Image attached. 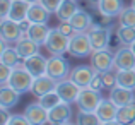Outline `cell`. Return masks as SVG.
<instances>
[{"label":"cell","mask_w":135,"mask_h":125,"mask_svg":"<svg viewBox=\"0 0 135 125\" xmlns=\"http://www.w3.org/2000/svg\"><path fill=\"white\" fill-rule=\"evenodd\" d=\"M31 3L26 2V0H14L12 2V7H10V12H9V17L17 22L27 19V10H29Z\"/></svg>","instance_id":"cell-25"},{"label":"cell","mask_w":135,"mask_h":125,"mask_svg":"<svg viewBox=\"0 0 135 125\" xmlns=\"http://www.w3.org/2000/svg\"><path fill=\"white\" fill-rule=\"evenodd\" d=\"M58 29L62 31L63 34H67V36H72L74 33H77L75 29H74V26L69 22V21H63V22H60V26H58Z\"/></svg>","instance_id":"cell-39"},{"label":"cell","mask_w":135,"mask_h":125,"mask_svg":"<svg viewBox=\"0 0 135 125\" xmlns=\"http://www.w3.org/2000/svg\"><path fill=\"white\" fill-rule=\"evenodd\" d=\"M132 7H133V9H135V0H132Z\"/></svg>","instance_id":"cell-44"},{"label":"cell","mask_w":135,"mask_h":125,"mask_svg":"<svg viewBox=\"0 0 135 125\" xmlns=\"http://www.w3.org/2000/svg\"><path fill=\"white\" fill-rule=\"evenodd\" d=\"M111 26H99V24H92V27L87 31L89 40L92 45V50H104L109 48V40H111Z\"/></svg>","instance_id":"cell-5"},{"label":"cell","mask_w":135,"mask_h":125,"mask_svg":"<svg viewBox=\"0 0 135 125\" xmlns=\"http://www.w3.org/2000/svg\"><path fill=\"white\" fill-rule=\"evenodd\" d=\"M109 98L116 103L118 106H125L135 101V89H128L123 86H115L109 91Z\"/></svg>","instance_id":"cell-17"},{"label":"cell","mask_w":135,"mask_h":125,"mask_svg":"<svg viewBox=\"0 0 135 125\" xmlns=\"http://www.w3.org/2000/svg\"><path fill=\"white\" fill-rule=\"evenodd\" d=\"M75 122L80 125H96V123H101V118L98 117L96 112H82V110H79Z\"/></svg>","instance_id":"cell-31"},{"label":"cell","mask_w":135,"mask_h":125,"mask_svg":"<svg viewBox=\"0 0 135 125\" xmlns=\"http://www.w3.org/2000/svg\"><path fill=\"white\" fill-rule=\"evenodd\" d=\"M9 108H0V123H3V125H7L9 123V118H10V115H9V112H7Z\"/></svg>","instance_id":"cell-40"},{"label":"cell","mask_w":135,"mask_h":125,"mask_svg":"<svg viewBox=\"0 0 135 125\" xmlns=\"http://www.w3.org/2000/svg\"><path fill=\"white\" fill-rule=\"evenodd\" d=\"M50 29H51V27H48L46 22H33L29 26V29L26 31V34L33 41H36L38 45H45L46 38H48V34H50Z\"/></svg>","instance_id":"cell-22"},{"label":"cell","mask_w":135,"mask_h":125,"mask_svg":"<svg viewBox=\"0 0 135 125\" xmlns=\"http://www.w3.org/2000/svg\"><path fill=\"white\" fill-rule=\"evenodd\" d=\"M130 48H132V50H133V53H135V43H133V45H130Z\"/></svg>","instance_id":"cell-43"},{"label":"cell","mask_w":135,"mask_h":125,"mask_svg":"<svg viewBox=\"0 0 135 125\" xmlns=\"http://www.w3.org/2000/svg\"><path fill=\"white\" fill-rule=\"evenodd\" d=\"M70 118H72V108H70V103H65V101L58 103L55 108H51L48 112V122L53 125L70 123Z\"/></svg>","instance_id":"cell-13"},{"label":"cell","mask_w":135,"mask_h":125,"mask_svg":"<svg viewBox=\"0 0 135 125\" xmlns=\"http://www.w3.org/2000/svg\"><path fill=\"white\" fill-rule=\"evenodd\" d=\"M96 70L92 65H77L72 69V72H70V81H74L79 87H89L92 77L96 76Z\"/></svg>","instance_id":"cell-10"},{"label":"cell","mask_w":135,"mask_h":125,"mask_svg":"<svg viewBox=\"0 0 135 125\" xmlns=\"http://www.w3.org/2000/svg\"><path fill=\"white\" fill-rule=\"evenodd\" d=\"M69 22L74 26V29H75V31H82V33H87V31H89L91 27H92L94 21H92V16H91L89 12H86V10L79 9V10H77V14L69 21Z\"/></svg>","instance_id":"cell-21"},{"label":"cell","mask_w":135,"mask_h":125,"mask_svg":"<svg viewBox=\"0 0 135 125\" xmlns=\"http://www.w3.org/2000/svg\"><path fill=\"white\" fill-rule=\"evenodd\" d=\"M80 89L74 81L70 79H63V81H58V84H56V92L60 94V98H62V101L65 103H75L77 98H79L80 94Z\"/></svg>","instance_id":"cell-11"},{"label":"cell","mask_w":135,"mask_h":125,"mask_svg":"<svg viewBox=\"0 0 135 125\" xmlns=\"http://www.w3.org/2000/svg\"><path fill=\"white\" fill-rule=\"evenodd\" d=\"M24 115L27 117L31 125H43V123H50L48 122V110L38 103H29V105L24 108Z\"/></svg>","instance_id":"cell-12"},{"label":"cell","mask_w":135,"mask_h":125,"mask_svg":"<svg viewBox=\"0 0 135 125\" xmlns=\"http://www.w3.org/2000/svg\"><path fill=\"white\" fill-rule=\"evenodd\" d=\"M21 60H24V58H21V55L17 53L16 46H9V48H5L3 52H0V62L10 65L12 69H16V67L19 65Z\"/></svg>","instance_id":"cell-29"},{"label":"cell","mask_w":135,"mask_h":125,"mask_svg":"<svg viewBox=\"0 0 135 125\" xmlns=\"http://www.w3.org/2000/svg\"><path fill=\"white\" fill-rule=\"evenodd\" d=\"M74 67L69 63V60L63 55H51L48 58V69H46V74L51 76L53 79L56 81H63L69 79L70 72H72Z\"/></svg>","instance_id":"cell-3"},{"label":"cell","mask_w":135,"mask_h":125,"mask_svg":"<svg viewBox=\"0 0 135 125\" xmlns=\"http://www.w3.org/2000/svg\"><path fill=\"white\" fill-rule=\"evenodd\" d=\"M135 122V101L130 105L120 106L116 113V123H133Z\"/></svg>","instance_id":"cell-28"},{"label":"cell","mask_w":135,"mask_h":125,"mask_svg":"<svg viewBox=\"0 0 135 125\" xmlns=\"http://www.w3.org/2000/svg\"><path fill=\"white\" fill-rule=\"evenodd\" d=\"M89 87L96 89V91H103V89H104V84H103V79H101V74H99V72L96 74L94 77H92V81H91Z\"/></svg>","instance_id":"cell-38"},{"label":"cell","mask_w":135,"mask_h":125,"mask_svg":"<svg viewBox=\"0 0 135 125\" xmlns=\"http://www.w3.org/2000/svg\"><path fill=\"white\" fill-rule=\"evenodd\" d=\"M26 2H29V3H34V2H40V0H26Z\"/></svg>","instance_id":"cell-42"},{"label":"cell","mask_w":135,"mask_h":125,"mask_svg":"<svg viewBox=\"0 0 135 125\" xmlns=\"http://www.w3.org/2000/svg\"><path fill=\"white\" fill-rule=\"evenodd\" d=\"M16 50H17V53L21 55V58H29V57H33V55H36V53H40V46L41 45H38L36 41H33L27 34H24L22 38H21L19 41L16 43Z\"/></svg>","instance_id":"cell-18"},{"label":"cell","mask_w":135,"mask_h":125,"mask_svg":"<svg viewBox=\"0 0 135 125\" xmlns=\"http://www.w3.org/2000/svg\"><path fill=\"white\" fill-rule=\"evenodd\" d=\"M120 24L122 26H135V9L132 5L130 7H123V10L118 16Z\"/></svg>","instance_id":"cell-32"},{"label":"cell","mask_w":135,"mask_h":125,"mask_svg":"<svg viewBox=\"0 0 135 125\" xmlns=\"http://www.w3.org/2000/svg\"><path fill=\"white\" fill-rule=\"evenodd\" d=\"M27 123H29V120H27V117L22 113V115H10L7 125H27Z\"/></svg>","instance_id":"cell-35"},{"label":"cell","mask_w":135,"mask_h":125,"mask_svg":"<svg viewBox=\"0 0 135 125\" xmlns=\"http://www.w3.org/2000/svg\"><path fill=\"white\" fill-rule=\"evenodd\" d=\"M33 82H34V76L26 67H22V69H14L12 70V76H10V79H9L7 84H10L14 89H17L21 94H24V92L31 91Z\"/></svg>","instance_id":"cell-6"},{"label":"cell","mask_w":135,"mask_h":125,"mask_svg":"<svg viewBox=\"0 0 135 125\" xmlns=\"http://www.w3.org/2000/svg\"><path fill=\"white\" fill-rule=\"evenodd\" d=\"M94 52L89 40V34L77 31L70 36V46H69V53L74 58H87L91 57V53Z\"/></svg>","instance_id":"cell-1"},{"label":"cell","mask_w":135,"mask_h":125,"mask_svg":"<svg viewBox=\"0 0 135 125\" xmlns=\"http://www.w3.org/2000/svg\"><path fill=\"white\" fill-rule=\"evenodd\" d=\"M116 38H118L120 45H133L135 43V26H122L120 24L116 29Z\"/></svg>","instance_id":"cell-27"},{"label":"cell","mask_w":135,"mask_h":125,"mask_svg":"<svg viewBox=\"0 0 135 125\" xmlns=\"http://www.w3.org/2000/svg\"><path fill=\"white\" fill-rule=\"evenodd\" d=\"M79 3H77V0H63L62 3H60L58 10L55 12L56 19L60 21V22H63V21H70L74 16L77 14V10H79Z\"/></svg>","instance_id":"cell-24"},{"label":"cell","mask_w":135,"mask_h":125,"mask_svg":"<svg viewBox=\"0 0 135 125\" xmlns=\"http://www.w3.org/2000/svg\"><path fill=\"white\" fill-rule=\"evenodd\" d=\"M40 103L50 112V110L55 108L58 103H62V98H60V94L56 92V89H53V91H50V92H46V94L41 96V98H40Z\"/></svg>","instance_id":"cell-30"},{"label":"cell","mask_w":135,"mask_h":125,"mask_svg":"<svg viewBox=\"0 0 135 125\" xmlns=\"http://www.w3.org/2000/svg\"><path fill=\"white\" fill-rule=\"evenodd\" d=\"M120 106L111 98H103L99 106L96 108V113L101 118V123H116V113Z\"/></svg>","instance_id":"cell-9"},{"label":"cell","mask_w":135,"mask_h":125,"mask_svg":"<svg viewBox=\"0 0 135 125\" xmlns=\"http://www.w3.org/2000/svg\"><path fill=\"white\" fill-rule=\"evenodd\" d=\"M133 125H135V122H133Z\"/></svg>","instance_id":"cell-46"},{"label":"cell","mask_w":135,"mask_h":125,"mask_svg":"<svg viewBox=\"0 0 135 125\" xmlns=\"http://www.w3.org/2000/svg\"><path fill=\"white\" fill-rule=\"evenodd\" d=\"M91 65L94 67L96 72H106V70L113 69L115 67V53L111 52L109 48L104 50H94L91 53Z\"/></svg>","instance_id":"cell-7"},{"label":"cell","mask_w":135,"mask_h":125,"mask_svg":"<svg viewBox=\"0 0 135 125\" xmlns=\"http://www.w3.org/2000/svg\"><path fill=\"white\" fill-rule=\"evenodd\" d=\"M101 79L103 84H104V89H108V91H111L115 86H118V82H116V67L106 70V72H101Z\"/></svg>","instance_id":"cell-33"},{"label":"cell","mask_w":135,"mask_h":125,"mask_svg":"<svg viewBox=\"0 0 135 125\" xmlns=\"http://www.w3.org/2000/svg\"><path fill=\"white\" fill-rule=\"evenodd\" d=\"M91 2H94V3H98V2H99V0H91Z\"/></svg>","instance_id":"cell-45"},{"label":"cell","mask_w":135,"mask_h":125,"mask_svg":"<svg viewBox=\"0 0 135 125\" xmlns=\"http://www.w3.org/2000/svg\"><path fill=\"white\" fill-rule=\"evenodd\" d=\"M50 16H51V12H50L41 2L31 3L29 10H27V19H29L31 22H46L48 24Z\"/></svg>","instance_id":"cell-23"},{"label":"cell","mask_w":135,"mask_h":125,"mask_svg":"<svg viewBox=\"0 0 135 125\" xmlns=\"http://www.w3.org/2000/svg\"><path fill=\"white\" fill-rule=\"evenodd\" d=\"M26 69L33 74L34 77H40L46 74V69H48V58L43 57L41 53H36V55L26 58Z\"/></svg>","instance_id":"cell-20"},{"label":"cell","mask_w":135,"mask_h":125,"mask_svg":"<svg viewBox=\"0 0 135 125\" xmlns=\"http://www.w3.org/2000/svg\"><path fill=\"white\" fill-rule=\"evenodd\" d=\"M43 46L48 50V53H51V55H63V53L69 52L70 36L63 34L58 27H51Z\"/></svg>","instance_id":"cell-2"},{"label":"cell","mask_w":135,"mask_h":125,"mask_svg":"<svg viewBox=\"0 0 135 125\" xmlns=\"http://www.w3.org/2000/svg\"><path fill=\"white\" fill-rule=\"evenodd\" d=\"M21 92L14 89L10 84H0V106L3 108H12L19 103Z\"/></svg>","instance_id":"cell-19"},{"label":"cell","mask_w":135,"mask_h":125,"mask_svg":"<svg viewBox=\"0 0 135 125\" xmlns=\"http://www.w3.org/2000/svg\"><path fill=\"white\" fill-rule=\"evenodd\" d=\"M12 2L14 0H0V19H2V17H9Z\"/></svg>","instance_id":"cell-36"},{"label":"cell","mask_w":135,"mask_h":125,"mask_svg":"<svg viewBox=\"0 0 135 125\" xmlns=\"http://www.w3.org/2000/svg\"><path fill=\"white\" fill-rule=\"evenodd\" d=\"M56 84H58V81L53 79V77L48 76V74H45V76L34 77V82H33V87H31V92H33V94L40 99L43 94L53 91V89H56Z\"/></svg>","instance_id":"cell-15"},{"label":"cell","mask_w":135,"mask_h":125,"mask_svg":"<svg viewBox=\"0 0 135 125\" xmlns=\"http://www.w3.org/2000/svg\"><path fill=\"white\" fill-rule=\"evenodd\" d=\"M12 67L7 65V63H2L0 62V84H7L10 79V76H12Z\"/></svg>","instance_id":"cell-34"},{"label":"cell","mask_w":135,"mask_h":125,"mask_svg":"<svg viewBox=\"0 0 135 125\" xmlns=\"http://www.w3.org/2000/svg\"><path fill=\"white\" fill-rule=\"evenodd\" d=\"M101 99H103L101 91H96V89H92V87H82L75 105H77V108L82 110V112H96V108H98L99 103H101Z\"/></svg>","instance_id":"cell-4"},{"label":"cell","mask_w":135,"mask_h":125,"mask_svg":"<svg viewBox=\"0 0 135 125\" xmlns=\"http://www.w3.org/2000/svg\"><path fill=\"white\" fill-rule=\"evenodd\" d=\"M41 3H43V5L46 7V9L50 10V12H56V10H58V7H60V3L63 2V0H40Z\"/></svg>","instance_id":"cell-37"},{"label":"cell","mask_w":135,"mask_h":125,"mask_svg":"<svg viewBox=\"0 0 135 125\" xmlns=\"http://www.w3.org/2000/svg\"><path fill=\"white\" fill-rule=\"evenodd\" d=\"M116 82L123 87L135 89V69H116Z\"/></svg>","instance_id":"cell-26"},{"label":"cell","mask_w":135,"mask_h":125,"mask_svg":"<svg viewBox=\"0 0 135 125\" xmlns=\"http://www.w3.org/2000/svg\"><path fill=\"white\" fill-rule=\"evenodd\" d=\"M24 34L26 33L22 31V27H21V24L17 21L10 19V17H2L0 19V38L16 45Z\"/></svg>","instance_id":"cell-8"},{"label":"cell","mask_w":135,"mask_h":125,"mask_svg":"<svg viewBox=\"0 0 135 125\" xmlns=\"http://www.w3.org/2000/svg\"><path fill=\"white\" fill-rule=\"evenodd\" d=\"M98 7V12L101 14L106 19H113V17H118L120 12L123 10V0H99L96 3Z\"/></svg>","instance_id":"cell-16"},{"label":"cell","mask_w":135,"mask_h":125,"mask_svg":"<svg viewBox=\"0 0 135 125\" xmlns=\"http://www.w3.org/2000/svg\"><path fill=\"white\" fill-rule=\"evenodd\" d=\"M19 24H21V27H22V31H24V33H26V31L29 29V26H31V24H33V22H31L29 19H24V21H21Z\"/></svg>","instance_id":"cell-41"},{"label":"cell","mask_w":135,"mask_h":125,"mask_svg":"<svg viewBox=\"0 0 135 125\" xmlns=\"http://www.w3.org/2000/svg\"><path fill=\"white\" fill-rule=\"evenodd\" d=\"M115 67L116 69H135V53L130 46L122 45L115 52Z\"/></svg>","instance_id":"cell-14"}]
</instances>
